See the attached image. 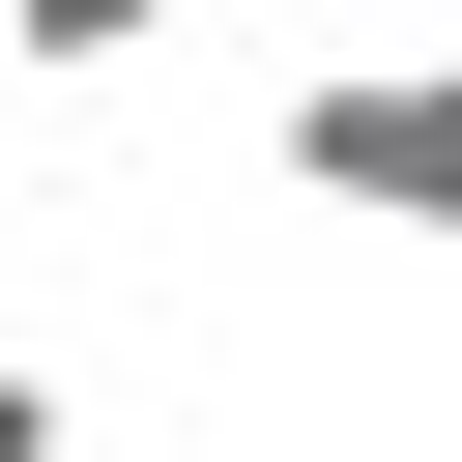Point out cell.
Segmentation results:
<instances>
[{
    "label": "cell",
    "mask_w": 462,
    "mask_h": 462,
    "mask_svg": "<svg viewBox=\"0 0 462 462\" xmlns=\"http://www.w3.org/2000/svg\"><path fill=\"white\" fill-rule=\"evenodd\" d=\"M260 173L346 202V231H462V29H433V58H318V87L260 116Z\"/></svg>",
    "instance_id": "6da1fadb"
},
{
    "label": "cell",
    "mask_w": 462,
    "mask_h": 462,
    "mask_svg": "<svg viewBox=\"0 0 462 462\" xmlns=\"http://www.w3.org/2000/svg\"><path fill=\"white\" fill-rule=\"evenodd\" d=\"M0 462H58V375H29V346H0Z\"/></svg>",
    "instance_id": "3957f363"
},
{
    "label": "cell",
    "mask_w": 462,
    "mask_h": 462,
    "mask_svg": "<svg viewBox=\"0 0 462 462\" xmlns=\"http://www.w3.org/2000/svg\"><path fill=\"white\" fill-rule=\"evenodd\" d=\"M0 58L29 87H116V58H173V0H0Z\"/></svg>",
    "instance_id": "7a4b0ae2"
}]
</instances>
